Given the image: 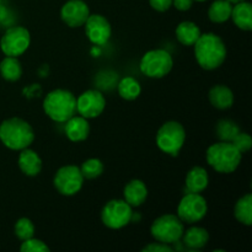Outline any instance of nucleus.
Here are the masks:
<instances>
[{
  "instance_id": "nucleus-1",
  "label": "nucleus",
  "mask_w": 252,
  "mask_h": 252,
  "mask_svg": "<svg viewBox=\"0 0 252 252\" xmlns=\"http://www.w3.org/2000/svg\"><path fill=\"white\" fill-rule=\"evenodd\" d=\"M193 47L197 63L206 70H214L223 65L225 62V43L218 34L213 32L201 34Z\"/></svg>"
},
{
  "instance_id": "nucleus-2",
  "label": "nucleus",
  "mask_w": 252,
  "mask_h": 252,
  "mask_svg": "<svg viewBox=\"0 0 252 252\" xmlns=\"http://www.w3.org/2000/svg\"><path fill=\"white\" fill-rule=\"evenodd\" d=\"M0 140L11 150L29 148L34 140V130L29 122L19 117L2 121L0 125Z\"/></svg>"
},
{
  "instance_id": "nucleus-3",
  "label": "nucleus",
  "mask_w": 252,
  "mask_h": 252,
  "mask_svg": "<svg viewBox=\"0 0 252 252\" xmlns=\"http://www.w3.org/2000/svg\"><path fill=\"white\" fill-rule=\"evenodd\" d=\"M43 110L52 121L65 123L69 118L76 115L75 95L65 89H56L44 97Z\"/></svg>"
},
{
  "instance_id": "nucleus-4",
  "label": "nucleus",
  "mask_w": 252,
  "mask_h": 252,
  "mask_svg": "<svg viewBox=\"0 0 252 252\" xmlns=\"http://www.w3.org/2000/svg\"><path fill=\"white\" fill-rule=\"evenodd\" d=\"M207 162L220 174H231L240 165L243 154L231 142H218L207 149Z\"/></svg>"
},
{
  "instance_id": "nucleus-5",
  "label": "nucleus",
  "mask_w": 252,
  "mask_h": 252,
  "mask_svg": "<svg viewBox=\"0 0 252 252\" xmlns=\"http://www.w3.org/2000/svg\"><path fill=\"white\" fill-rule=\"evenodd\" d=\"M186 140V130L177 121H169L159 128L157 133V145L161 152L176 157Z\"/></svg>"
},
{
  "instance_id": "nucleus-6",
  "label": "nucleus",
  "mask_w": 252,
  "mask_h": 252,
  "mask_svg": "<svg viewBox=\"0 0 252 252\" xmlns=\"http://www.w3.org/2000/svg\"><path fill=\"white\" fill-rule=\"evenodd\" d=\"M184 231V221L174 214H164L159 217L150 226V234L153 238L167 245L179 243L182 239Z\"/></svg>"
},
{
  "instance_id": "nucleus-7",
  "label": "nucleus",
  "mask_w": 252,
  "mask_h": 252,
  "mask_svg": "<svg viewBox=\"0 0 252 252\" xmlns=\"http://www.w3.org/2000/svg\"><path fill=\"white\" fill-rule=\"evenodd\" d=\"M174 59L165 49H153L147 52L140 61V70L148 78L160 79L171 71Z\"/></svg>"
},
{
  "instance_id": "nucleus-8",
  "label": "nucleus",
  "mask_w": 252,
  "mask_h": 252,
  "mask_svg": "<svg viewBox=\"0 0 252 252\" xmlns=\"http://www.w3.org/2000/svg\"><path fill=\"white\" fill-rule=\"evenodd\" d=\"M133 209L125 199H112L107 202L101 212V220L107 228L118 230L130 223Z\"/></svg>"
},
{
  "instance_id": "nucleus-9",
  "label": "nucleus",
  "mask_w": 252,
  "mask_h": 252,
  "mask_svg": "<svg viewBox=\"0 0 252 252\" xmlns=\"http://www.w3.org/2000/svg\"><path fill=\"white\" fill-rule=\"evenodd\" d=\"M31 34L24 26H12L6 30L0 39V48L5 56L19 57L29 49Z\"/></svg>"
},
{
  "instance_id": "nucleus-10",
  "label": "nucleus",
  "mask_w": 252,
  "mask_h": 252,
  "mask_svg": "<svg viewBox=\"0 0 252 252\" xmlns=\"http://www.w3.org/2000/svg\"><path fill=\"white\" fill-rule=\"evenodd\" d=\"M208 206L203 196L199 193L187 192L180 201L177 207V217L184 223H197L207 216Z\"/></svg>"
},
{
  "instance_id": "nucleus-11",
  "label": "nucleus",
  "mask_w": 252,
  "mask_h": 252,
  "mask_svg": "<svg viewBox=\"0 0 252 252\" xmlns=\"http://www.w3.org/2000/svg\"><path fill=\"white\" fill-rule=\"evenodd\" d=\"M84 180L85 179L78 166L66 165L56 172L53 185L57 191L63 196H74L83 189Z\"/></svg>"
},
{
  "instance_id": "nucleus-12",
  "label": "nucleus",
  "mask_w": 252,
  "mask_h": 252,
  "mask_svg": "<svg viewBox=\"0 0 252 252\" xmlns=\"http://www.w3.org/2000/svg\"><path fill=\"white\" fill-rule=\"evenodd\" d=\"M105 107V96L98 90H86L76 97V113L86 120L98 117Z\"/></svg>"
},
{
  "instance_id": "nucleus-13",
  "label": "nucleus",
  "mask_w": 252,
  "mask_h": 252,
  "mask_svg": "<svg viewBox=\"0 0 252 252\" xmlns=\"http://www.w3.org/2000/svg\"><path fill=\"white\" fill-rule=\"evenodd\" d=\"M85 33L89 41L95 46H105L111 38L112 27L108 20L100 14L89 15L85 24Z\"/></svg>"
},
{
  "instance_id": "nucleus-14",
  "label": "nucleus",
  "mask_w": 252,
  "mask_h": 252,
  "mask_svg": "<svg viewBox=\"0 0 252 252\" xmlns=\"http://www.w3.org/2000/svg\"><path fill=\"white\" fill-rule=\"evenodd\" d=\"M90 15L88 4L83 0H69L62 6L61 17L64 24L69 27H80Z\"/></svg>"
},
{
  "instance_id": "nucleus-15",
  "label": "nucleus",
  "mask_w": 252,
  "mask_h": 252,
  "mask_svg": "<svg viewBox=\"0 0 252 252\" xmlns=\"http://www.w3.org/2000/svg\"><path fill=\"white\" fill-rule=\"evenodd\" d=\"M90 134V125L83 116H73L65 122V135L71 142H84Z\"/></svg>"
},
{
  "instance_id": "nucleus-16",
  "label": "nucleus",
  "mask_w": 252,
  "mask_h": 252,
  "mask_svg": "<svg viewBox=\"0 0 252 252\" xmlns=\"http://www.w3.org/2000/svg\"><path fill=\"white\" fill-rule=\"evenodd\" d=\"M17 164H19L22 174L30 177L37 176L41 172L42 165H43L39 155L34 150L29 149V148H25L21 150L19 159H17Z\"/></svg>"
},
{
  "instance_id": "nucleus-17",
  "label": "nucleus",
  "mask_w": 252,
  "mask_h": 252,
  "mask_svg": "<svg viewBox=\"0 0 252 252\" xmlns=\"http://www.w3.org/2000/svg\"><path fill=\"white\" fill-rule=\"evenodd\" d=\"M123 196L125 201L129 204L130 207H139L147 201L148 189L145 184L140 180H132L126 185L123 189Z\"/></svg>"
},
{
  "instance_id": "nucleus-18",
  "label": "nucleus",
  "mask_w": 252,
  "mask_h": 252,
  "mask_svg": "<svg viewBox=\"0 0 252 252\" xmlns=\"http://www.w3.org/2000/svg\"><path fill=\"white\" fill-rule=\"evenodd\" d=\"M234 24L243 31L252 30V5L249 1H239L231 10V16Z\"/></svg>"
},
{
  "instance_id": "nucleus-19",
  "label": "nucleus",
  "mask_w": 252,
  "mask_h": 252,
  "mask_svg": "<svg viewBox=\"0 0 252 252\" xmlns=\"http://www.w3.org/2000/svg\"><path fill=\"white\" fill-rule=\"evenodd\" d=\"M209 177L206 169L201 166L192 167L186 176V189L192 193H201L208 187Z\"/></svg>"
},
{
  "instance_id": "nucleus-20",
  "label": "nucleus",
  "mask_w": 252,
  "mask_h": 252,
  "mask_svg": "<svg viewBox=\"0 0 252 252\" xmlns=\"http://www.w3.org/2000/svg\"><path fill=\"white\" fill-rule=\"evenodd\" d=\"M209 101L218 110H228L234 103V93L226 85H216L209 90Z\"/></svg>"
},
{
  "instance_id": "nucleus-21",
  "label": "nucleus",
  "mask_w": 252,
  "mask_h": 252,
  "mask_svg": "<svg viewBox=\"0 0 252 252\" xmlns=\"http://www.w3.org/2000/svg\"><path fill=\"white\" fill-rule=\"evenodd\" d=\"M184 245L189 250H201L207 245L209 240L208 231L201 226H192L187 231H184Z\"/></svg>"
},
{
  "instance_id": "nucleus-22",
  "label": "nucleus",
  "mask_w": 252,
  "mask_h": 252,
  "mask_svg": "<svg viewBox=\"0 0 252 252\" xmlns=\"http://www.w3.org/2000/svg\"><path fill=\"white\" fill-rule=\"evenodd\" d=\"M201 34V30H199V27L194 22L182 21L176 27V38L184 46H193Z\"/></svg>"
},
{
  "instance_id": "nucleus-23",
  "label": "nucleus",
  "mask_w": 252,
  "mask_h": 252,
  "mask_svg": "<svg viewBox=\"0 0 252 252\" xmlns=\"http://www.w3.org/2000/svg\"><path fill=\"white\" fill-rule=\"evenodd\" d=\"M0 74L6 81L14 83L20 80L22 75V65L17 57H5L0 63Z\"/></svg>"
},
{
  "instance_id": "nucleus-24",
  "label": "nucleus",
  "mask_w": 252,
  "mask_h": 252,
  "mask_svg": "<svg viewBox=\"0 0 252 252\" xmlns=\"http://www.w3.org/2000/svg\"><path fill=\"white\" fill-rule=\"evenodd\" d=\"M233 4L228 0H216L208 10V17L214 24L226 22L231 16Z\"/></svg>"
},
{
  "instance_id": "nucleus-25",
  "label": "nucleus",
  "mask_w": 252,
  "mask_h": 252,
  "mask_svg": "<svg viewBox=\"0 0 252 252\" xmlns=\"http://www.w3.org/2000/svg\"><path fill=\"white\" fill-rule=\"evenodd\" d=\"M117 90L121 97L127 101H133L139 97L140 93H142V86L138 83L137 79L132 78V76H126L118 83Z\"/></svg>"
},
{
  "instance_id": "nucleus-26",
  "label": "nucleus",
  "mask_w": 252,
  "mask_h": 252,
  "mask_svg": "<svg viewBox=\"0 0 252 252\" xmlns=\"http://www.w3.org/2000/svg\"><path fill=\"white\" fill-rule=\"evenodd\" d=\"M235 218L244 225L250 226L252 224V194L248 193L241 197L234 208Z\"/></svg>"
},
{
  "instance_id": "nucleus-27",
  "label": "nucleus",
  "mask_w": 252,
  "mask_h": 252,
  "mask_svg": "<svg viewBox=\"0 0 252 252\" xmlns=\"http://www.w3.org/2000/svg\"><path fill=\"white\" fill-rule=\"evenodd\" d=\"M79 169H80L84 179L94 180L97 179V177H100L102 175L105 166H103L102 161L100 159L93 158V159H88L86 161H84Z\"/></svg>"
},
{
  "instance_id": "nucleus-28",
  "label": "nucleus",
  "mask_w": 252,
  "mask_h": 252,
  "mask_svg": "<svg viewBox=\"0 0 252 252\" xmlns=\"http://www.w3.org/2000/svg\"><path fill=\"white\" fill-rule=\"evenodd\" d=\"M239 132L238 125L230 120H221L217 125V135L221 142H231Z\"/></svg>"
},
{
  "instance_id": "nucleus-29",
  "label": "nucleus",
  "mask_w": 252,
  "mask_h": 252,
  "mask_svg": "<svg viewBox=\"0 0 252 252\" xmlns=\"http://www.w3.org/2000/svg\"><path fill=\"white\" fill-rule=\"evenodd\" d=\"M14 231L17 239H20L21 241H25L33 238L36 228H34V224L32 223V220H30L29 218H21L15 224Z\"/></svg>"
},
{
  "instance_id": "nucleus-30",
  "label": "nucleus",
  "mask_w": 252,
  "mask_h": 252,
  "mask_svg": "<svg viewBox=\"0 0 252 252\" xmlns=\"http://www.w3.org/2000/svg\"><path fill=\"white\" fill-rule=\"evenodd\" d=\"M20 250L21 252H49V248L44 241L31 238L29 240L22 241Z\"/></svg>"
},
{
  "instance_id": "nucleus-31",
  "label": "nucleus",
  "mask_w": 252,
  "mask_h": 252,
  "mask_svg": "<svg viewBox=\"0 0 252 252\" xmlns=\"http://www.w3.org/2000/svg\"><path fill=\"white\" fill-rule=\"evenodd\" d=\"M231 143L235 145L236 149H238L239 152L241 153V154H244V153H248L249 150L251 149L252 138H251V135L249 134V133L239 132L238 134L235 135V138L231 140Z\"/></svg>"
},
{
  "instance_id": "nucleus-32",
  "label": "nucleus",
  "mask_w": 252,
  "mask_h": 252,
  "mask_svg": "<svg viewBox=\"0 0 252 252\" xmlns=\"http://www.w3.org/2000/svg\"><path fill=\"white\" fill-rule=\"evenodd\" d=\"M143 252H172L174 249L170 245L164 243H160V241H157V243H152L149 245L144 246L143 248Z\"/></svg>"
},
{
  "instance_id": "nucleus-33",
  "label": "nucleus",
  "mask_w": 252,
  "mask_h": 252,
  "mask_svg": "<svg viewBox=\"0 0 252 252\" xmlns=\"http://www.w3.org/2000/svg\"><path fill=\"white\" fill-rule=\"evenodd\" d=\"M150 6L159 12L167 11L172 6V0H149Z\"/></svg>"
},
{
  "instance_id": "nucleus-34",
  "label": "nucleus",
  "mask_w": 252,
  "mask_h": 252,
  "mask_svg": "<svg viewBox=\"0 0 252 252\" xmlns=\"http://www.w3.org/2000/svg\"><path fill=\"white\" fill-rule=\"evenodd\" d=\"M194 0H172V4L180 11H187L192 7Z\"/></svg>"
},
{
  "instance_id": "nucleus-35",
  "label": "nucleus",
  "mask_w": 252,
  "mask_h": 252,
  "mask_svg": "<svg viewBox=\"0 0 252 252\" xmlns=\"http://www.w3.org/2000/svg\"><path fill=\"white\" fill-rule=\"evenodd\" d=\"M228 1H230L231 4H236V2H239V1H243V0H228Z\"/></svg>"
},
{
  "instance_id": "nucleus-36",
  "label": "nucleus",
  "mask_w": 252,
  "mask_h": 252,
  "mask_svg": "<svg viewBox=\"0 0 252 252\" xmlns=\"http://www.w3.org/2000/svg\"><path fill=\"white\" fill-rule=\"evenodd\" d=\"M194 1H199V2H201V1H206V0H194Z\"/></svg>"
},
{
  "instance_id": "nucleus-37",
  "label": "nucleus",
  "mask_w": 252,
  "mask_h": 252,
  "mask_svg": "<svg viewBox=\"0 0 252 252\" xmlns=\"http://www.w3.org/2000/svg\"><path fill=\"white\" fill-rule=\"evenodd\" d=\"M0 6H1V0H0Z\"/></svg>"
}]
</instances>
